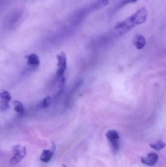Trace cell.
Wrapping results in <instances>:
<instances>
[{
    "mask_svg": "<svg viewBox=\"0 0 166 167\" xmlns=\"http://www.w3.org/2000/svg\"><path fill=\"white\" fill-rule=\"evenodd\" d=\"M148 12L145 7H141L128 18L116 24L115 29L119 34L123 35L135 27L142 24L146 21Z\"/></svg>",
    "mask_w": 166,
    "mask_h": 167,
    "instance_id": "cell-1",
    "label": "cell"
},
{
    "mask_svg": "<svg viewBox=\"0 0 166 167\" xmlns=\"http://www.w3.org/2000/svg\"><path fill=\"white\" fill-rule=\"evenodd\" d=\"M166 146V144L163 141L159 140L157 141L156 143L154 144H150V146L153 149H154L155 150L160 151V150L163 149Z\"/></svg>",
    "mask_w": 166,
    "mask_h": 167,
    "instance_id": "cell-11",
    "label": "cell"
},
{
    "mask_svg": "<svg viewBox=\"0 0 166 167\" xmlns=\"http://www.w3.org/2000/svg\"><path fill=\"white\" fill-rule=\"evenodd\" d=\"M63 167H67L66 166H65V165H63Z\"/></svg>",
    "mask_w": 166,
    "mask_h": 167,
    "instance_id": "cell-14",
    "label": "cell"
},
{
    "mask_svg": "<svg viewBox=\"0 0 166 167\" xmlns=\"http://www.w3.org/2000/svg\"><path fill=\"white\" fill-rule=\"evenodd\" d=\"M13 156L10 160V163L12 165H16L19 163L26 154V149L25 147L20 145H16L12 147Z\"/></svg>",
    "mask_w": 166,
    "mask_h": 167,
    "instance_id": "cell-3",
    "label": "cell"
},
{
    "mask_svg": "<svg viewBox=\"0 0 166 167\" xmlns=\"http://www.w3.org/2000/svg\"><path fill=\"white\" fill-rule=\"evenodd\" d=\"M146 41L144 37L141 34H136L133 39V44L138 49H141L145 45Z\"/></svg>",
    "mask_w": 166,
    "mask_h": 167,
    "instance_id": "cell-6",
    "label": "cell"
},
{
    "mask_svg": "<svg viewBox=\"0 0 166 167\" xmlns=\"http://www.w3.org/2000/svg\"><path fill=\"white\" fill-rule=\"evenodd\" d=\"M13 104L14 110L17 113L21 115H23L24 114V107L23 104L21 102L17 100H14L13 101Z\"/></svg>",
    "mask_w": 166,
    "mask_h": 167,
    "instance_id": "cell-9",
    "label": "cell"
},
{
    "mask_svg": "<svg viewBox=\"0 0 166 167\" xmlns=\"http://www.w3.org/2000/svg\"><path fill=\"white\" fill-rule=\"evenodd\" d=\"M0 97L1 99V101L9 103V102L11 100V95L9 92L6 90H3L0 93Z\"/></svg>",
    "mask_w": 166,
    "mask_h": 167,
    "instance_id": "cell-10",
    "label": "cell"
},
{
    "mask_svg": "<svg viewBox=\"0 0 166 167\" xmlns=\"http://www.w3.org/2000/svg\"><path fill=\"white\" fill-rule=\"evenodd\" d=\"M51 97L49 95L45 97L41 103V107L42 109H47L50 106L51 103Z\"/></svg>",
    "mask_w": 166,
    "mask_h": 167,
    "instance_id": "cell-12",
    "label": "cell"
},
{
    "mask_svg": "<svg viewBox=\"0 0 166 167\" xmlns=\"http://www.w3.org/2000/svg\"><path fill=\"white\" fill-rule=\"evenodd\" d=\"M106 136L109 141L113 151H118L119 148L118 141L119 136L118 132L114 129H110L106 133Z\"/></svg>",
    "mask_w": 166,
    "mask_h": 167,
    "instance_id": "cell-4",
    "label": "cell"
},
{
    "mask_svg": "<svg viewBox=\"0 0 166 167\" xmlns=\"http://www.w3.org/2000/svg\"><path fill=\"white\" fill-rule=\"evenodd\" d=\"M137 0H124L122 2V5H126V4H130V3H135L137 2Z\"/></svg>",
    "mask_w": 166,
    "mask_h": 167,
    "instance_id": "cell-13",
    "label": "cell"
},
{
    "mask_svg": "<svg viewBox=\"0 0 166 167\" xmlns=\"http://www.w3.org/2000/svg\"><path fill=\"white\" fill-rule=\"evenodd\" d=\"M27 63L29 66L33 67H38L40 65V61L39 57L35 54H31L26 57Z\"/></svg>",
    "mask_w": 166,
    "mask_h": 167,
    "instance_id": "cell-7",
    "label": "cell"
},
{
    "mask_svg": "<svg viewBox=\"0 0 166 167\" xmlns=\"http://www.w3.org/2000/svg\"><path fill=\"white\" fill-rule=\"evenodd\" d=\"M57 75L61 78V83L63 84L65 81L64 75L67 69V58L64 52H62L57 55Z\"/></svg>",
    "mask_w": 166,
    "mask_h": 167,
    "instance_id": "cell-2",
    "label": "cell"
},
{
    "mask_svg": "<svg viewBox=\"0 0 166 167\" xmlns=\"http://www.w3.org/2000/svg\"><path fill=\"white\" fill-rule=\"evenodd\" d=\"M158 159V155L155 153H150L147 157H143L141 158L142 163L150 166H153L155 165Z\"/></svg>",
    "mask_w": 166,
    "mask_h": 167,
    "instance_id": "cell-5",
    "label": "cell"
},
{
    "mask_svg": "<svg viewBox=\"0 0 166 167\" xmlns=\"http://www.w3.org/2000/svg\"><path fill=\"white\" fill-rule=\"evenodd\" d=\"M54 154V150H44L41 155L40 159L44 163H48L51 160Z\"/></svg>",
    "mask_w": 166,
    "mask_h": 167,
    "instance_id": "cell-8",
    "label": "cell"
}]
</instances>
